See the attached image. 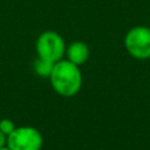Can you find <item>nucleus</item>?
Instances as JSON below:
<instances>
[{"label": "nucleus", "mask_w": 150, "mask_h": 150, "mask_svg": "<svg viewBox=\"0 0 150 150\" xmlns=\"http://www.w3.org/2000/svg\"><path fill=\"white\" fill-rule=\"evenodd\" d=\"M128 53L138 60L150 57V29L143 26L131 28L124 39Z\"/></svg>", "instance_id": "obj_4"}, {"label": "nucleus", "mask_w": 150, "mask_h": 150, "mask_svg": "<svg viewBox=\"0 0 150 150\" xmlns=\"http://www.w3.org/2000/svg\"><path fill=\"white\" fill-rule=\"evenodd\" d=\"M0 150H11V149H9L8 146H7V148H5V146H4V148H0Z\"/></svg>", "instance_id": "obj_9"}, {"label": "nucleus", "mask_w": 150, "mask_h": 150, "mask_svg": "<svg viewBox=\"0 0 150 150\" xmlns=\"http://www.w3.org/2000/svg\"><path fill=\"white\" fill-rule=\"evenodd\" d=\"M5 144H7V136L0 131V148H4Z\"/></svg>", "instance_id": "obj_8"}, {"label": "nucleus", "mask_w": 150, "mask_h": 150, "mask_svg": "<svg viewBox=\"0 0 150 150\" xmlns=\"http://www.w3.org/2000/svg\"><path fill=\"white\" fill-rule=\"evenodd\" d=\"M66 54H67L68 61L73 62L76 66H80V64H83L88 60V57H89V48L84 42L75 41V42H71L67 47Z\"/></svg>", "instance_id": "obj_5"}, {"label": "nucleus", "mask_w": 150, "mask_h": 150, "mask_svg": "<svg viewBox=\"0 0 150 150\" xmlns=\"http://www.w3.org/2000/svg\"><path fill=\"white\" fill-rule=\"evenodd\" d=\"M54 68V62L48 61L46 59H42L40 56H38V59H35L34 63H33V69L34 73L40 76V77H49L52 74V70Z\"/></svg>", "instance_id": "obj_6"}, {"label": "nucleus", "mask_w": 150, "mask_h": 150, "mask_svg": "<svg viewBox=\"0 0 150 150\" xmlns=\"http://www.w3.org/2000/svg\"><path fill=\"white\" fill-rule=\"evenodd\" d=\"M49 80L54 90L64 97L75 96L82 86V74L79 66L68 60H60L54 63Z\"/></svg>", "instance_id": "obj_1"}, {"label": "nucleus", "mask_w": 150, "mask_h": 150, "mask_svg": "<svg viewBox=\"0 0 150 150\" xmlns=\"http://www.w3.org/2000/svg\"><path fill=\"white\" fill-rule=\"evenodd\" d=\"M14 129H15V125H14L12 120H9V118L0 120V131L4 132L6 136H8Z\"/></svg>", "instance_id": "obj_7"}, {"label": "nucleus", "mask_w": 150, "mask_h": 150, "mask_svg": "<svg viewBox=\"0 0 150 150\" xmlns=\"http://www.w3.org/2000/svg\"><path fill=\"white\" fill-rule=\"evenodd\" d=\"M36 52L42 59L52 62L62 60L66 53V43L62 36L54 30H46L41 33L36 40Z\"/></svg>", "instance_id": "obj_2"}, {"label": "nucleus", "mask_w": 150, "mask_h": 150, "mask_svg": "<svg viewBox=\"0 0 150 150\" xmlns=\"http://www.w3.org/2000/svg\"><path fill=\"white\" fill-rule=\"evenodd\" d=\"M42 144V135L33 127L15 128L7 136V146L11 150H40Z\"/></svg>", "instance_id": "obj_3"}]
</instances>
